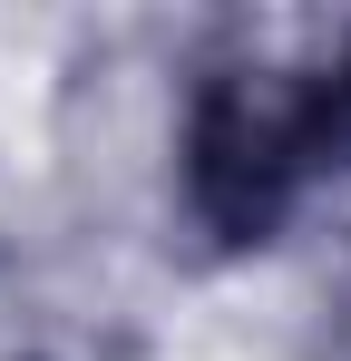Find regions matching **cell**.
Listing matches in <instances>:
<instances>
[{"label": "cell", "mask_w": 351, "mask_h": 361, "mask_svg": "<svg viewBox=\"0 0 351 361\" xmlns=\"http://www.w3.org/2000/svg\"><path fill=\"white\" fill-rule=\"evenodd\" d=\"M351 157V39L312 68H215L185 108V205L225 244H264L322 166Z\"/></svg>", "instance_id": "cell-1"}]
</instances>
